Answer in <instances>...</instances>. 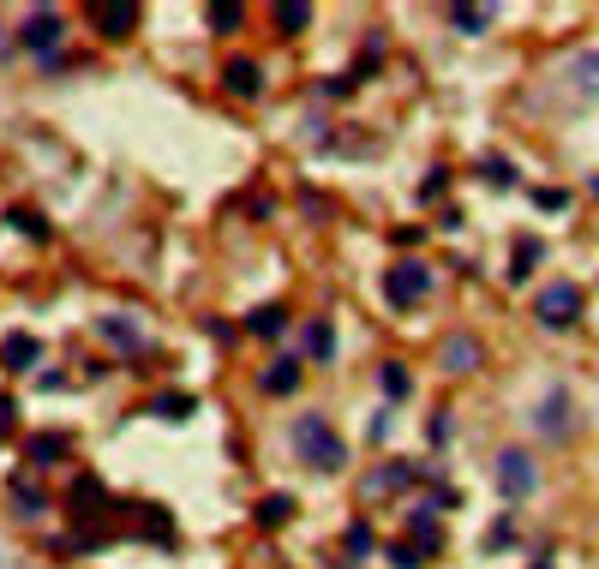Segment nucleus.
<instances>
[{
    "label": "nucleus",
    "mask_w": 599,
    "mask_h": 569,
    "mask_svg": "<svg viewBox=\"0 0 599 569\" xmlns=\"http://www.w3.org/2000/svg\"><path fill=\"white\" fill-rule=\"evenodd\" d=\"M294 450L312 462V468H342L348 462V444L318 420V414H306V420H294Z\"/></svg>",
    "instance_id": "nucleus-1"
},
{
    "label": "nucleus",
    "mask_w": 599,
    "mask_h": 569,
    "mask_svg": "<svg viewBox=\"0 0 599 569\" xmlns=\"http://www.w3.org/2000/svg\"><path fill=\"white\" fill-rule=\"evenodd\" d=\"M534 312H540V324H546V330H564V324H576V318H582V288H576V282H552V288L534 300Z\"/></svg>",
    "instance_id": "nucleus-2"
},
{
    "label": "nucleus",
    "mask_w": 599,
    "mask_h": 569,
    "mask_svg": "<svg viewBox=\"0 0 599 569\" xmlns=\"http://www.w3.org/2000/svg\"><path fill=\"white\" fill-rule=\"evenodd\" d=\"M432 294V270L426 264H396L390 276H384V300L390 306H420Z\"/></svg>",
    "instance_id": "nucleus-3"
},
{
    "label": "nucleus",
    "mask_w": 599,
    "mask_h": 569,
    "mask_svg": "<svg viewBox=\"0 0 599 569\" xmlns=\"http://www.w3.org/2000/svg\"><path fill=\"white\" fill-rule=\"evenodd\" d=\"M498 486H504V498H528L534 492V462L522 450H504L498 456Z\"/></svg>",
    "instance_id": "nucleus-4"
},
{
    "label": "nucleus",
    "mask_w": 599,
    "mask_h": 569,
    "mask_svg": "<svg viewBox=\"0 0 599 569\" xmlns=\"http://www.w3.org/2000/svg\"><path fill=\"white\" fill-rule=\"evenodd\" d=\"M54 42H60V12H30V24H24V48L54 54Z\"/></svg>",
    "instance_id": "nucleus-5"
},
{
    "label": "nucleus",
    "mask_w": 599,
    "mask_h": 569,
    "mask_svg": "<svg viewBox=\"0 0 599 569\" xmlns=\"http://www.w3.org/2000/svg\"><path fill=\"white\" fill-rule=\"evenodd\" d=\"M222 84H228L234 96H258V90H264V72H258V60L234 54V60H228V72H222Z\"/></svg>",
    "instance_id": "nucleus-6"
},
{
    "label": "nucleus",
    "mask_w": 599,
    "mask_h": 569,
    "mask_svg": "<svg viewBox=\"0 0 599 569\" xmlns=\"http://www.w3.org/2000/svg\"><path fill=\"white\" fill-rule=\"evenodd\" d=\"M408 480H414V468H408V462H384V468H378L360 492H366V498H390V492H402Z\"/></svg>",
    "instance_id": "nucleus-7"
},
{
    "label": "nucleus",
    "mask_w": 599,
    "mask_h": 569,
    "mask_svg": "<svg viewBox=\"0 0 599 569\" xmlns=\"http://www.w3.org/2000/svg\"><path fill=\"white\" fill-rule=\"evenodd\" d=\"M540 432H546V438H564V432H570V396H564V390H552V396L540 402Z\"/></svg>",
    "instance_id": "nucleus-8"
},
{
    "label": "nucleus",
    "mask_w": 599,
    "mask_h": 569,
    "mask_svg": "<svg viewBox=\"0 0 599 569\" xmlns=\"http://www.w3.org/2000/svg\"><path fill=\"white\" fill-rule=\"evenodd\" d=\"M444 366L462 378V372H474L480 366V342H468V336H456V342H444Z\"/></svg>",
    "instance_id": "nucleus-9"
},
{
    "label": "nucleus",
    "mask_w": 599,
    "mask_h": 569,
    "mask_svg": "<svg viewBox=\"0 0 599 569\" xmlns=\"http://www.w3.org/2000/svg\"><path fill=\"white\" fill-rule=\"evenodd\" d=\"M264 390H270V396H288V390H300V366H294V360H276V366H264Z\"/></svg>",
    "instance_id": "nucleus-10"
},
{
    "label": "nucleus",
    "mask_w": 599,
    "mask_h": 569,
    "mask_svg": "<svg viewBox=\"0 0 599 569\" xmlns=\"http://www.w3.org/2000/svg\"><path fill=\"white\" fill-rule=\"evenodd\" d=\"M0 360H6L12 372H24V366H36V342H30V336H6V342H0Z\"/></svg>",
    "instance_id": "nucleus-11"
},
{
    "label": "nucleus",
    "mask_w": 599,
    "mask_h": 569,
    "mask_svg": "<svg viewBox=\"0 0 599 569\" xmlns=\"http://www.w3.org/2000/svg\"><path fill=\"white\" fill-rule=\"evenodd\" d=\"M282 330H288L282 306H258V312H252V336H264V342H270V336H282Z\"/></svg>",
    "instance_id": "nucleus-12"
},
{
    "label": "nucleus",
    "mask_w": 599,
    "mask_h": 569,
    "mask_svg": "<svg viewBox=\"0 0 599 569\" xmlns=\"http://www.w3.org/2000/svg\"><path fill=\"white\" fill-rule=\"evenodd\" d=\"M288 516H294V498H264V504H258V522H264V528H282Z\"/></svg>",
    "instance_id": "nucleus-13"
},
{
    "label": "nucleus",
    "mask_w": 599,
    "mask_h": 569,
    "mask_svg": "<svg viewBox=\"0 0 599 569\" xmlns=\"http://www.w3.org/2000/svg\"><path fill=\"white\" fill-rule=\"evenodd\" d=\"M102 336H108L114 348H138V342H144L138 330H126V318H102Z\"/></svg>",
    "instance_id": "nucleus-14"
},
{
    "label": "nucleus",
    "mask_w": 599,
    "mask_h": 569,
    "mask_svg": "<svg viewBox=\"0 0 599 569\" xmlns=\"http://www.w3.org/2000/svg\"><path fill=\"white\" fill-rule=\"evenodd\" d=\"M102 30H108V36H126V30H132V6H102Z\"/></svg>",
    "instance_id": "nucleus-15"
},
{
    "label": "nucleus",
    "mask_w": 599,
    "mask_h": 569,
    "mask_svg": "<svg viewBox=\"0 0 599 569\" xmlns=\"http://www.w3.org/2000/svg\"><path fill=\"white\" fill-rule=\"evenodd\" d=\"M150 414H168V420H174V414H192V396H174V390H168V396L150 402Z\"/></svg>",
    "instance_id": "nucleus-16"
},
{
    "label": "nucleus",
    "mask_w": 599,
    "mask_h": 569,
    "mask_svg": "<svg viewBox=\"0 0 599 569\" xmlns=\"http://www.w3.org/2000/svg\"><path fill=\"white\" fill-rule=\"evenodd\" d=\"M306 18H312L306 6H276V24H282V30H306Z\"/></svg>",
    "instance_id": "nucleus-17"
},
{
    "label": "nucleus",
    "mask_w": 599,
    "mask_h": 569,
    "mask_svg": "<svg viewBox=\"0 0 599 569\" xmlns=\"http://www.w3.org/2000/svg\"><path fill=\"white\" fill-rule=\"evenodd\" d=\"M384 390H390V396H408V366L390 360V366H384Z\"/></svg>",
    "instance_id": "nucleus-18"
},
{
    "label": "nucleus",
    "mask_w": 599,
    "mask_h": 569,
    "mask_svg": "<svg viewBox=\"0 0 599 569\" xmlns=\"http://www.w3.org/2000/svg\"><path fill=\"white\" fill-rule=\"evenodd\" d=\"M60 450H66V438H36V444H30V462H54Z\"/></svg>",
    "instance_id": "nucleus-19"
},
{
    "label": "nucleus",
    "mask_w": 599,
    "mask_h": 569,
    "mask_svg": "<svg viewBox=\"0 0 599 569\" xmlns=\"http://www.w3.org/2000/svg\"><path fill=\"white\" fill-rule=\"evenodd\" d=\"M12 504H18L24 516H42V492H30V486H12Z\"/></svg>",
    "instance_id": "nucleus-20"
},
{
    "label": "nucleus",
    "mask_w": 599,
    "mask_h": 569,
    "mask_svg": "<svg viewBox=\"0 0 599 569\" xmlns=\"http://www.w3.org/2000/svg\"><path fill=\"white\" fill-rule=\"evenodd\" d=\"M414 540H420L426 552H438V540H444V534H438V522H420V516H414Z\"/></svg>",
    "instance_id": "nucleus-21"
},
{
    "label": "nucleus",
    "mask_w": 599,
    "mask_h": 569,
    "mask_svg": "<svg viewBox=\"0 0 599 569\" xmlns=\"http://www.w3.org/2000/svg\"><path fill=\"white\" fill-rule=\"evenodd\" d=\"M210 24H216V30H234V24H240V6H210Z\"/></svg>",
    "instance_id": "nucleus-22"
},
{
    "label": "nucleus",
    "mask_w": 599,
    "mask_h": 569,
    "mask_svg": "<svg viewBox=\"0 0 599 569\" xmlns=\"http://www.w3.org/2000/svg\"><path fill=\"white\" fill-rule=\"evenodd\" d=\"M486 18H492V12H486V6H474V12H468V6H462V12H456V24H462V30H480V24H486Z\"/></svg>",
    "instance_id": "nucleus-23"
},
{
    "label": "nucleus",
    "mask_w": 599,
    "mask_h": 569,
    "mask_svg": "<svg viewBox=\"0 0 599 569\" xmlns=\"http://www.w3.org/2000/svg\"><path fill=\"white\" fill-rule=\"evenodd\" d=\"M330 348H336V336H330V324H318L312 330V354H330Z\"/></svg>",
    "instance_id": "nucleus-24"
},
{
    "label": "nucleus",
    "mask_w": 599,
    "mask_h": 569,
    "mask_svg": "<svg viewBox=\"0 0 599 569\" xmlns=\"http://www.w3.org/2000/svg\"><path fill=\"white\" fill-rule=\"evenodd\" d=\"M390 564H396V569H420V558H414V546H396V552H390Z\"/></svg>",
    "instance_id": "nucleus-25"
},
{
    "label": "nucleus",
    "mask_w": 599,
    "mask_h": 569,
    "mask_svg": "<svg viewBox=\"0 0 599 569\" xmlns=\"http://www.w3.org/2000/svg\"><path fill=\"white\" fill-rule=\"evenodd\" d=\"M6 432H12V402L0 396V438H6Z\"/></svg>",
    "instance_id": "nucleus-26"
},
{
    "label": "nucleus",
    "mask_w": 599,
    "mask_h": 569,
    "mask_svg": "<svg viewBox=\"0 0 599 569\" xmlns=\"http://www.w3.org/2000/svg\"><path fill=\"white\" fill-rule=\"evenodd\" d=\"M534 569H546V564H534Z\"/></svg>",
    "instance_id": "nucleus-27"
}]
</instances>
